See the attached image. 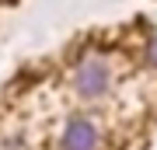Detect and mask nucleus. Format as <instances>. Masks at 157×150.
<instances>
[{
    "label": "nucleus",
    "instance_id": "2",
    "mask_svg": "<svg viewBox=\"0 0 157 150\" xmlns=\"http://www.w3.org/2000/svg\"><path fill=\"white\" fill-rule=\"evenodd\" d=\"M59 150H101V133L91 119H70L59 136Z\"/></svg>",
    "mask_w": 157,
    "mask_h": 150
},
{
    "label": "nucleus",
    "instance_id": "3",
    "mask_svg": "<svg viewBox=\"0 0 157 150\" xmlns=\"http://www.w3.org/2000/svg\"><path fill=\"white\" fill-rule=\"evenodd\" d=\"M150 60H154V63H157V39H154V42H150Z\"/></svg>",
    "mask_w": 157,
    "mask_h": 150
},
{
    "label": "nucleus",
    "instance_id": "1",
    "mask_svg": "<svg viewBox=\"0 0 157 150\" xmlns=\"http://www.w3.org/2000/svg\"><path fill=\"white\" fill-rule=\"evenodd\" d=\"M108 84H112V67L101 56H87L73 73V87L80 98H101L108 91Z\"/></svg>",
    "mask_w": 157,
    "mask_h": 150
}]
</instances>
